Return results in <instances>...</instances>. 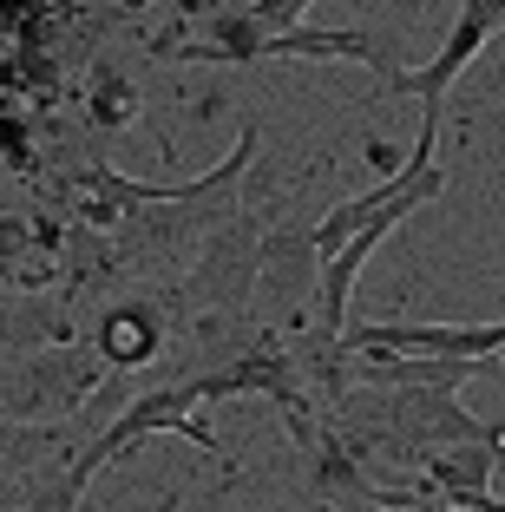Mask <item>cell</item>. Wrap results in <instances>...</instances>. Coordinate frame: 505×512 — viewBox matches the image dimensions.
I'll return each instance as SVG.
<instances>
[{
	"label": "cell",
	"mask_w": 505,
	"mask_h": 512,
	"mask_svg": "<svg viewBox=\"0 0 505 512\" xmlns=\"http://www.w3.org/2000/svg\"><path fill=\"white\" fill-rule=\"evenodd\" d=\"M446 184V171H440V158H433L427 171H420L414 184H401V191L387 197L381 211L368 217V224L355 230V237L342 243V250L335 256H322V263H315V316H322V342H335V335L348 329V289H355V276H361V263H368L374 250H381L387 237H394V230L407 224V217L420 211V204H427L433 191H440Z\"/></svg>",
	"instance_id": "1"
},
{
	"label": "cell",
	"mask_w": 505,
	"mask_h": 512,
	"mask_svg": "<svg viewBox=\"0 0 505 512\" xmlns=\"http://www.w3.org/2000/svg\"><path fill=\"white\" fill-rule=\"evenodd\" d=\"M453 512H505V493H492V486H486V493L460 499V506H453Z\"/></svg>",
	"instance_id": "5"
},
{
	"label": "cell",
	"mask_w": 505,
	"mask_h": 512,
	"mask_svg": "<svg viewBox=\"0 0 505 512\" xmlns=\"http://www.w3.org/2000/svg\"><path fill=\"white\" fill-rule=\"evenodd\" d=\"M302 7H315V0H243L237 14H243V20H250V27L269 40V33H289V27H302Z\"/></svg>",
	"instance_id": "4"
},
{
	"label": "cell",
	"mask_w": 505,
	"mask_h": 512,
	"mask_svg": "<svg viewBox=\"0 0 505 512\" xmlns=\"http://www.w3.org/2000/svg\"><path fill=\"white\" fill-rule=\"evenodd\" d=\"M322 512H342V506H322Z\"/></svg>",
	"instance_id": "7"
},
{
	"label": "cell",
	"mask_w": 505,
	"mask_h": 512,
	"mask_svg": "<svg viewBox=\"0 0 505 512\" xmlns=\"http://www.w3.org/2000/svg\"><path fill=\"white\" fill-rule=\"evenodd\" d=\"M499 33H505V0H460V20H453V33L440 40V53H433L427 66H394V73H381V99L446 106L453 79H460L466 66H473L492 40H499Z\"/></svg>",
	"instance_id": "3"
},
{
	"label": "cell",
	"mask_w": 505,
	"mask_h": 512,
	"mask_svg": "<svg viewBox=\"0 0 505 512\" xmlns=\"http://www.w3.org/2000/svg\"><path fill=\"white\" fill-rule=\"evenodd\" d=\"M420 14H427V0H394V27H414Z\"/></svg>",
	"instance_id": "6"
},
{
	"label": "cell",
	"mask_w": 505,
	"mask_h": 512,
	"mask_svg": "<svg viewBox=\"0 0 505 512\" xmlns=\"http://www.w3.org/2000/svg\"><path fill=\"white\" fill-rule=\"evenodd\" d=\"M250 158H256V125H243L237 151H230L217 171H204V178H184V184H138V178H119V171H105V165H86V171H73L66 184L86 197V204H79V217H86V224H112V217H132L138 204H197V197L223 191V184H237Z\"/></svg>",
	"instance_id": "2"
}]
</instances>
